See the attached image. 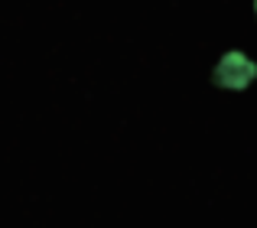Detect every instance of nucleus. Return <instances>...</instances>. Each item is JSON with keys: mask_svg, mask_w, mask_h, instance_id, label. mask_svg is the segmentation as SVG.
Segmentation results:
<instances>
[{"mask_svg": "<svg viewBox=\"0 0 257 228\" xmlns=\"http://www.w3.org/2000/svg\"><path fill=\"white\" fill-rule=\"evenodd\" d=\"M257 78V65L251 59L244 56V52H225V56L218 59V65H215V85H221V88H247Z\"/></svg>", "mask_w": 257, "mask_h": 228, "instance_id": "nucleus-1", "label": "nucleus"}, {"mask_svg": "<svg viewBox=\"0 0 257 228\" xmlns=\"http://www.w3.org/2000/svg\"><path fill=\"white\" fill-rule=\"evenodd\" d=\"M254 10H257V0H254Z\"/></svg>", "mask_w": 257, "mask_h": 228, "instance_id": "nucleus-2", "label": "nucleus"}]
</instances>
